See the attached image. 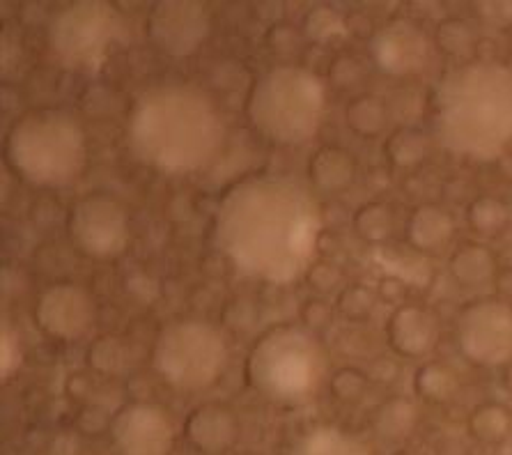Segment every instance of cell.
<instances>
[{
	"mask_svg": "<svg viewBox=\"0 0 512 455\" xmlns=\"http://www.w3.org/2000/svg\"><path fill=\"white\" fill-rule=\"evenodd\" d=\"M320 233V207L299 182L251 177L221 200L214 239L239 274L285 285L308 272Z\"/></svg>",
	"mask_w": 512,
	"mask_h": 455,
	"instance_id": "1",
	"label": "cell"
},
{
	"mask_svg": "<svg viewBox=\"0 0 512 455\" xmlns=\"http://www.w3.org/2000/svg\"><path fill=\"white\" fill-rule=\"evenodd\" d=\"M129 148L154 171L184 175L205 168L221 150L226 127L205 92L161 86L143 92L129 113Z\"/></svg>",
	"mask_w": 512,
	"mask_h": 455,
	"instance_id": "2",
	"label": "cell"
},
{
	"mask_svg": "<svg viewBox=\"0 0 512 455\" xmlns=\"http://www.w3.org/2000/svg\"><path fill=\"white\" fill-rule=\"evenodd\" d=\"M434 131L460 157H501L512 145V69L471 63L448 72L434 97Z\"/></svg>",
	"mask_w": 512,
	"mask_h": 455,
	"instance_id": "3",
	"label": "cell"
},
{
	"mask_svg": "<svg viewBox=\"0 0 512 455\" xmlns=\"http://www.w3.org/2000/svg\"><path fill=\"white\" fill-rule=\"evenodd\" d=\"M14 171L40 187H65L83 173L88 148L79 122L62 111H30L5 141Z\"/></svg>",
	"mask_w": 512,
	"mask_h": 455,
	"instance_id": "4",
	"label": "cell"
},
{
	"mask_svg": "<svg viewBox=\"0 0 512 455\" xmlns=\"http://www.w3.org/2000/svg\"><path fill=\"white\" fill-rule=\"evenodd\" d=\"M246 113L253 127L271 141L306 143L322 125L324 86L308 69L274 67L255 81Z\"/></svg>",
	"mask_w": 512,
	"mask_h": 455,
	"instance_id": "5",
	"label": "cell"
},
{
	"mask_svg": "<svg viewBox=\"0 0 512 455\" xmlns=\"http://www.w3.org/2000/svg\"><path fill=\"white\" fill-rule=\"evenodd\" d=\"M322 375V352L315 338L294 327H276L258 338L246 359V380L262 396L301 400L315 391Z\"/></svg>",
	"mask_w": 512,
	"mask_h": 455,
	"instance_id": "6",
	"label": "cell"
},
{
	"mask_svg": "<svg viewBox=\"0 0 512 455\" xmlns=\"http://www.w3.org/2000/svg\"><path fill=\"white\" fill-rule=\"evenodd\" d=\"M152 364L175 389L196 391L219 380L228 364V347L212 325L180 320L161 329L154 343Z\"/></svg>",
	"mask_w": 512,
	"mask_h": 455,
	"instance_id": "7",
	"label": "cell"
},
{
	"mask_svg": "<svg viewBox=\"0 0 512 455\" xmlns=\"http://www.w3.org/2000/svg\"><path fill=\"white\" fill-rule=\"evenodd\" d=\"M127 40L122 14L102 0H81L62 10L49 28L56 56L72 69L95 72Z\"/></svg>",
	"mask_w": 512,
	"mask_h": 455,
	"instance_id": "8",
	"label": "cell"
},
{
	"mask_svg": "<svg viewBox=\"0 0 512 455\" xmlns=\"http://www.w3.org/2000/svg\"><path fill=\"white\" fill-rule=\"evenodd\" d=\"M76 249L92 258H115L129 244V217L118 200L106 194L81 198L67 217Z\"/></svg>",
	"mask_w": 512,
	"mask_h": 455,
	"instance_id": "9",
	"label": "cell"
},
{
	"mask_svg": "<svg viewBox=\"0 0 512 455\" xmlns=\"http://www.w3.org/2000/svg\"><path fill=\"white\" fill-rule=\"evenodd\" d=\"M457 341L473 364H508L512 359V308L494 299L467 306L457 322Z\"/></svg>",
	"mask_w": 512,
	"mask_h": 455,
	"instance_id": "10",
	"label": "cell"
},
{
	"mask_svg": "<svg viewBox=\"0 0 512 455\" xmlns=\"http://www.w3.org/2000/svg\"><path fill=\"white\" fill-rule=\"evenodd\" d=\"M147 35L170 58H189L209 35V12L193 0H161L147 17Z\"/></svg>",
	"mask_w": 512,
	"mask_h": 455,
	"instance_id": "11",
	"label": "cell"
},
{
	"mask_svg": "<svg viewBox=\"0 0 512 455\" xmlns=\"http://www.w3.org/2000/svg\"><path fill=\"white\" fill-rule=\"evenodd\" d=\"M111 433L122 455H170L173 423L154 405H127L113 416Z\"/></svg>",
	"mask_w": 512,
	"mask_h": 455,
	"instance_id": "12",
	"label": "cell"
},
{
	"mask_svg": "<svg viewBox=\"0 0 512 455\" xmlns=\"http://www.w3.org/2000/svg\"><path fill=\"white\" fill-rule=\"evenodd\" d=\"M35 320L49 336L74 341L92 327L95 306H92L88 292L81 290L79 285L58 283L44 290L42 297L37 299Z\"/></svg>",
	"mask_w": 512,
	"mask_h": 455,
	"instance_id": "13",
	"label": "cell"
},
{
	"mask_svg": "<svg viewBox=\"0 0 512 455\" xmlns=\"http://www.w3.org/2000/svg\"><path fill=\"white\" fill-rule=\"evenodd\" d=\"M377 67L389 76H409L421 72L430 58L428 37L416 23L395 19L377 30L370 42Z\"/></svg>",
	"mask_w": 512,
	"mask_h": 455,
	"instance_id": "14",
	"label": "cell"
},
{
	"mask_svg": "<svg viewBox=\"0 0 512 455\" xmlns=\"http://www.w3.org/2000/svg\"><path fill=\"white\" fill-rule=\"evenodd\" d=\"M184 435L203 453L228 451L239 435V421L226 405L209 403L186 416Z\"/></svg>",
	"mask_w": 512,
	"mask_h": 455,
	"instance_id": "15",
	"label": "cell"
},
{
	"mask_svg": "<svg viewBox=\"0 0 512 455\" xmlns=\"http://www.w3.org/2000/svg\"><path fill=\"white\" fill-rule=\"evenodd\" d=\"M389 345L402 357H421L437 343V322L421 306H402L386 325Z\"/></svg>",
	"mask_w": 512,
	"mask_h": 455,
	"instance_id": "16",
	"label": "cell"
},
{
	"mask_svg": "<svg viewBox=\"0 0 512 455\" xmlns=\"http://www.w3.org/2000/svg\"><path fill=\"white\" fill-rule=\"evenodd\" d=\"M455 233L453 217L437 205H423L411 212L407 221V239L418 251H437Z\"/></svg>",
	"mask_w": 512,
	"mask_h": 455,
	"instance_id": "17",
	"label": "cell"
},
{
	"mask_svg": "<svg viewBox=\"0 0 512 455\" xmlns=\"http://www.w3.org/2000/svg\"><path fill=\"white\" fill-rule=\"evenodd\" d=\"M356 175V164L352 154L343 148H322L310 157L308 177L317 189L338 194L352 187Z\"/></svg>",
	"mask_w": 512,
	"mask_h": 455,
	"instance_id": "18",
	"label": "cell"
},
{
	"mask_svg": "<svg viewBox=\"0 0 512 455\" xmlns=\"http://www.w3.org/2000/svg\"><path fill=\"white\" fill-rule=\"evenodd\" d=\"M292 455H370L359 439L336 428H317L294 446Z\"/></svg>",
	"mask_w": 512,
	"mask_h": 455,
	"instance_id": "19",
	"label": "cell"
},
{
	"mask_svg": "<svg viewBox=\"0 0 512 455\" xmlns=\"http://www.w3.org/2000/svg\"><path fill=\"white\" fill-rule=\"evenodd\" d=\"M451 274L462 285H483L494 276V256L485 246L467 244L451 258Z\"/></svg>",
	"mask_w": 512,
	"mask_h": 455,
	"instance_id": "20",
	"label": "cell"
},
{
	"mask_svg": "<svg viewBox=\"0 0 512 455\" xmlns=\"http://www.w3.org/2000/svg\"><path fill=\"white\" fill-rule=\"evenodd\" d=\"M345 122L356 136L375 138L386 127V104L375 95L354 97L345 109Z\"/></svg>",
	"mask_w": 512,
	"mask_h": 455,
	"instance_id": "21",
	"label": "cell"
},
{
	"mask_svg": "<svg viewBox=\"0 0 512 455\" xmlns=\"http://www.w3.org/2000/svg\"><path fill=\"white\" fill-rule=\"evenodd\" d=\"M416 423V407L407 398H391L375 414V430L379 437L398 442L405 439Z\"/></svg>",
	"mask_w": 512,
	"mask_h": 455,
	"instance_id": "22",
	"label": "cell"
},
{
	"mask_svg": "<svg viewBox=\"0 0 512 455\" xmlns=\"http://www.w3.org/2000/svg\"><path fill=\"white\" fill-rule=\"evenodd\" d=\"M386 157L398 168H414L428 154V138L416 127H400L386 138Z\"/></svg>",
	"mask_w": 512,
	"mask_h": 455,
	"instance_id": "23",
	"label": "cell"
},
{
	"mask_svg": "<svg viewBox=\"0 0 512 455\" xmlns=\"http://www.w3.org/2000/svg\"><path fill=\"white\" fill-rule=\"evenodd\" d=\"M352 223L363 242L382 244L393 233V212L384 203H368L356 210Z\"/></svg>",
	"mask_w": 512,
	"mask_h": 455,
	"instance_id": "24",
	"label": "cell"
},
{
	"mask_svg": "<svg viewBox=\"0 0 512 455\" xmlns=\"http://www.w3.org/2000/svg\"><path fill=\"white\" fill-rule=\"evenodd\" d=\"M471 435L485 444H496L508 435L510 414L501 405H480L469 416Z\"/></svg>",
	"mask_w": 512,
	"mask_h": 455,
	"instance_id": "25",
	"label": "cell"
},
{
	"mask_svg": "<svg viewBox=\"0 0 512 455\" xmlns=\"http://www.w3.org/2000/svg\"><path fill=\"white\" fill-rule=\"evenodd\" d=\"M508 207L499 198L480 196L469 205V226L480 235H496L508 226Z\"/></svg>",
	"mask_w": 512,
	"mask_h": 455,
	"instance_id": "26",
	"label": "cell"
},
{
	"mask_svg": "<svg viewBox=\"0 0 512 455\" xmlns=\"http://www.w3.org/2000/svg\"><path fill=\"white\" fill-rule=\"evenodd\" d=\"M414 387L425 400H441L451 398L457 391V377L444 364H425L414 377Z\"/></svg>",
	"mask_w": 512,
	"mask_h": 455,
	"instance_id": "27",
	"label": "cell"
},
{
	"mask_svg": "<svg viewBox=\"0 0 512 455\" xmlns=\"http://www.w3.org/2000/svg\"><path fill=\"white\" fill-rule=\"evenodd\" d=\"M306 35L313 42H331L345 35V21L331 7H315L306 17Z\"/></svg>",
	"mask_w": 512,
	"mask_h": 455,
	"instance_id": "28",
	"label": "cell"
},
{
	"mask_svg": "<svg viewBox=\"0 0 512 455\" xmlns=\"http://www.w3.org/2000/svg\"><path fill=\"white\" fill-rule=\"evenodd\" d=\"M372 308H375V295L363 285H349L338 297V311L345 320L361 322L370 318Z\"/></svg>",
	"mask_w": 512,
	"mask_h": 455,
	"instance_id": "29",
	"label": "cell"
},
{
	"mask_svg": "<svg viewBox=\"0 0 512 455\" xmlns=\"http://www.w3.org/2000/svg\"><path fill=\"white\" fill-rule=\"evenodd\" d=\"M366 387H368L366 375H363L359 368H352V366L336 370L329 382L333 398L340 400V403H356V400H361L363 393H366Z\"/></svg>",
	"mask_w": 512,
	"mask_h": 455,
	"instance_id": "30",
	"label": "cell"
},
{
	"mask_svg": "<svg viewBox=\"0 0 512 455\" xmlns=\"http://www.w3.org/2000/svg\"><path fill=\"white\" fill-rule=\"evenodd\" d=\"M437 42L451 56H464L473 46V33L460 19H448L437 28Z\"/></svg>",
	"mask_w": 512,
	"mask_h": 455,
	"instance_id": "31",
	"label": "cell"
},
{
	"mask_svg": "<svg viewBox=\"0 0 512 455\" xmlns=\"http://www.w3.org/2000/svg\"><path fill=\"white\" fill-rule=\"evenodd\" d=\"M124 352L122 347L113 341V338H102L92 345L90 350V364L102 373H115L122 366Z\"/></svg>",
	"mask_w": 512,
	"mask_h": 455,
	"instance_id": "32",
	"label": "cell"
},
{
	"mask_svg": "<svg viewBox=\"0 0 512 455\" xmlns=\"http://www.w3.org/2000/svg\"><path fill=\"white\" fill-rule=\"evenodd\" d=\"M0 368H3V380H7L12 373H17L21 366V345L14 331L3 322V334H0Z\"/></svg>",
	"mask_w": 512,
	"mask_h": 455,
	"instance_id": "33",
	"label": "cell"
},
{
	"mask_svg": "<svg viewBox=\"0 0 512 455\" xmlns=\"http://www.w3.org/2000/svg\"><path fill=\"white\" fill-rule=\"evenodd\" d=\"M340 279H343V274H340V269L333 267L331 262H315V265H310L306 272V283L315 292L336 290Z\"/></svg>",
	"mask_w": 512,
	"mask_h": 455,
	"instance_id": "34",
	"label": "cell"
},
{
	"mask_svg": "<svg viewBox=\"0 0 512 455\" xmlns=\"http://www.w3.org/2000/svg\"><path fill=\"white\" fill-rule=\"evenodd\" d=\"M361 79V65L356 63L354 56H338L336 60L331 63L329 69V81L333 83L336 88H352L356 81Z\"/></svg>",
	"mask_w": 512,
	"mask_h": 455,
	"instance_id": "35",
	"label": "cell"
},
{
	"mask_svg": "<svg viewBox=\"0 0 512 455\" xmlns=\"http://www.w3.org/2000/svg\"><path fill=\"white\" fill-rule=\"evenodd\" d=\"M301 320L310 331H320L331 322V306L322 299H308V302L301 306Z\"/></svg>",
	"mask_w": 512,
	"mask_h": 455,
	"instance_id": "36",
	"label": "cell"
},
{
	"mask_svg": "<svg viewBox=\"0 0 512 455\" xmlns=\"http://www.w3.org/2000/svg\"><path fill=\"white\" fill-rule=\"evenodd\" d=\"M476 10L480 17L492 26H512V0H492V3H478Z\"/></svg>",
	"mask_w": 512,
	"mask_h": 455,
	"instance_id": "37",
	"label": "cell"
},
{
	"mask_svg": "<svg viewBox=\"0 0 512 455\" xmlns=\"http://www.w3.org/2000/svg\"><path fill=\"white\" fill-rule=\"evenodd\" d=\"M506 387L512 391V366L506 370Z\"/></svg>",
	"mask_w": 512,
	"mask_h": 455,
	"instance_id": "38",
	"label": "cell"
},
{
	"mask_svg": "<svg viewBox=\"0 0 512 455\" xmlns=\"http://www.w3.org/2000/svg\"><path fill=\"white\" fill-rule=\"evenodd\" d=\"M395 455H418V453H414V451H400V453H395Z\"/></svg>",
	"mask_w": 512,
	"mask_h": 455,
	"instance_id": "39",
	"label": "cell"
},
{
	"mask_svg": "<svg viewBox=\"0 0 512 455\" xmlns=\"http://www.w3.org/2000/svg\"><path fill=\"white\" fill-rule=\"evenodd\" d=\"M244 455H251V453H244Z\"/></svg>",
	"mask_w": 512,
	"mask_h": 455,
	"instance_id": "40",
	"label": "cell"
}]
</instances>
